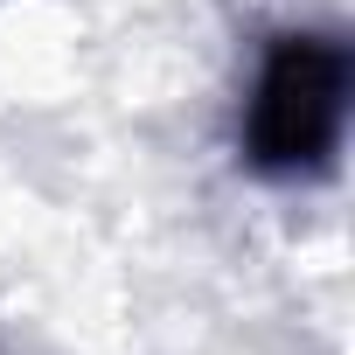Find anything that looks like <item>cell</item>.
Returning <instances> with one entry per match:
<instances>
[{"instance_id":"cell-1","label":"cell","mask_w":355,"mask_h":355,"mask_svg":"<svg viewBox=\"0 0 355 355\" xmlns=\"http://www.w3.org/2000/svg\"><path fill=\"white\" fill-rule=\"evenodd\" d=\"M341 119H348V56L320 35H279L251 84L244 153L265 174L320 167L341 139Z\"/></svg>"}]
</instances>
